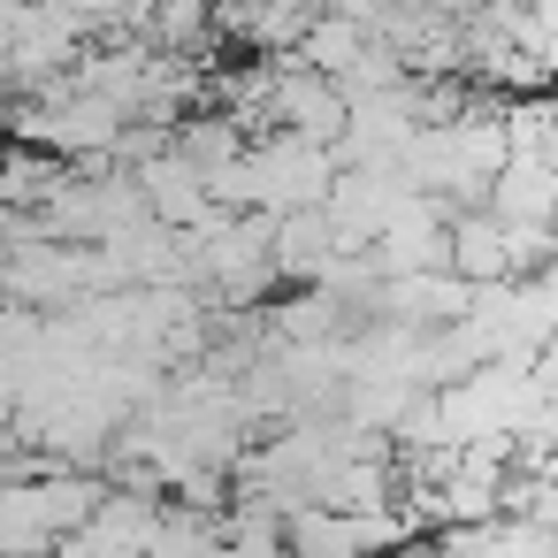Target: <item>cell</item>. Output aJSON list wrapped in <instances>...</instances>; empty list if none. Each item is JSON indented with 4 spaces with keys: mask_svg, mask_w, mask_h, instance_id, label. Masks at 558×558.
I'll return each mask as SVG.
<instances>
[{
    "mask_svg": "<svg viewBox=\"0 0 558 558\" xmlns=\"http://www.w3.org/2000/svg\"><path fill=\"white\" fill-rule=\"evenodd\" d=\"M329 253H337V238H329L322 207H291V215H268V268H276L283 283H314Z\"/></svg>",
    "mask_w": 558,
    "mask_h": 558,
    "instance_id": "7a4b0ae2",
    "label": "cell"
},
{
    "mask_svg": "<svg viewBox=\"0 0 558 558\" xmlns=\"http://www.w3.org/2000/svg\"><path fill=\"white\" fill-rule=\"evenodd\" d=\"M489 215L512 222V230H550V199H558V177H550V154H505V169L489 177Z\"/></svg>",
    "mask_w": 558,
    "mask_h": 558,
    "instance_id": "6da1fadb",
    "label": "cell"
}]
</instances>
